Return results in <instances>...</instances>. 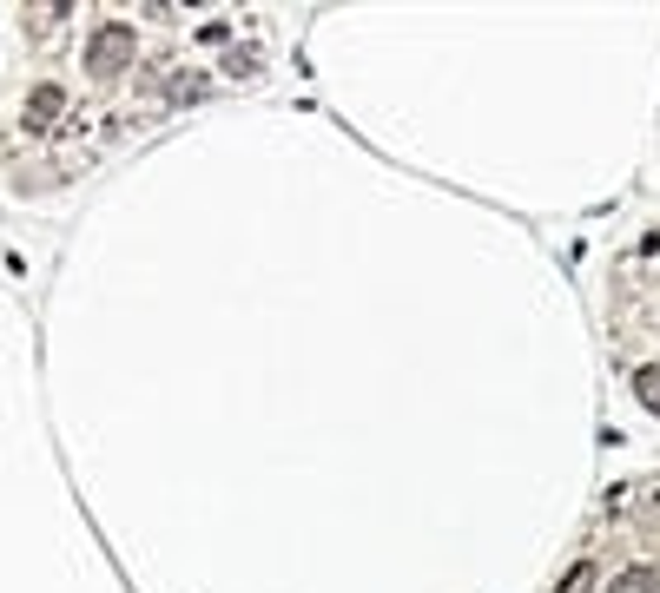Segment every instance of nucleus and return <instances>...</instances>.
<instances>
[{"label": "nucleus", "instance_id": "nucleus-3", "mask_svg": "<svg viewBox=\"0 0 660 593\" xmlns=\"http://www.w3.org/2000/svg\"><path fill=\"white\" fill-rule=\"evenodd\" d=\"M588 580H594V567H574V574H568L555 593H588Z\"/></svg>", "mask_w": 660, "mask_h": 593}, {"label": "nucleus", "instance_id": "nucleus-2", "mask_svg": "<svg viewBox=\"0 0 660 593\" xmlns=\"http://www.w3.org/2000/svg\"><path fill=\"white\" fill-rule=\"evenodd\" d=\"M634 395L660 415V363H647V370H634Z\"/></svg>", "mask_w": 660, "mask_h": 593}, {"label": "nucleus", "instance_id": "nucleus-1", "mask_svg": "<svg viewBox=\"0 0 660 593\" xmlns=\"http://www.w3.org/2000/svg\"><path fill=\"white\" fill-rule=\"evenodd\" d=\"M601 593H660V567H621Z\"/></svg>", "mask_w": 660, "mask_h": 593}]
</instances>
